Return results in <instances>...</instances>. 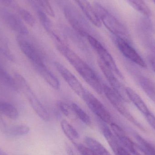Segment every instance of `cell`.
<instances>
[{"instance_id":"15","label":"cell","mask_w":155,"mask_h":155,"mask_svg":"<svg viewBox=\"0 0 155 155\" xmlns=\"http://www.w3.org/2000/svg\"><path fill=\"white\" fill-rule=\"evenodd\" d=\"M126 91L129 101H131L144 115L150 112L146 104L134 90L131 87H126Z\"/></svg>"},{"instance_id":"14","label":"cell","mask_w":155,"mask_h":155,"mask_svg":"<svg viewBox=\"0 0 155 155\" xmlns=\"http://www.w3.org/2000/svg\"><path fill=\"white\" fill-rule=\"evenodd\" d=\"M45 82L54 89L58 90L60 88V82L59 79L49 70L46 65L35 67Z\"/></svg>"},{"instance_id":"13","label":"cell","mask_w":155,"mask_h":155,"mask_svg":"<svg viewBox=\"0 0 155 155\" xmlns=\"http://www.w3.org/2000/svg\"><path fill=\"white\" fill-rule=\"evenodd\" d=\"M87 18L96 27H101L102 23L99 20L94 7L87 0H74Z\"/></svg>"},{"instance_id":"35","label":"cell","mask_w":155,"mask_h":155,"mask_svg":"<svg viewBox=\"0 0 155 155\" xmlns=\"http://www.w3.org/2000/svg\"><path fill=\"white\" fill-rule=\"evenodd\" d=\"M115 154V155H133L131 153H129L126 149H125L124 147H120L117 149Z\"/></svg>"},{"instance_id":"4","label":"cell","mask_w":155,"mask_h":155,"mask_svg":"<svg viewBox=\"0 0 155 155\" xmlns=\"http://www.w3.org/2000/svg\"><path fill=\"white\" fill-rule=\"evenodd\" d=\"M14 78L15 79L19 90L21 91L25 96L37 115L45 122L50 121V116L49 113L34 93L26 79L18 73H15Z\"/></svg>"},{"instance_id":"26","label":"cell","mask_w":155,"mask_h":155,"mask_svg":"<svg viewBox=\"0 0 155 155\" xmlns=\"http://www.w3.org/2000/svg\"><path fill=\"white\" fill-rule=\"evenodd\" d=\"M136 138L139 144L145 150L148 155H155V146L141 136L137 135Z\"/></svg>"},{"instance_id":"30","label":"cell","mask_w":155,"mask_h":155,"mask_svg":"<svg viewBox=\"0 0 155 155\" xmlns=\"http://www.w3.org/2000/svg\"><path fill=\"white\" fill-rule=\"evenodd\" d=\"M0 51L8 60L13 61L14 57L8 47V44L6 41L3 39H0Z\"/></svg>"},{"instance_id":"18","label":"cell","mask_w":155,"mask_h":155,"mask_svg":"<svg viewBox=\"0 0 155 155\" xmlns=\"http://www.w3.org/2000/svg\"><path fill=\"white\" fill-rule=\"evenodd\" d=\"M137 81L144 92L155 102V84L153 82L148 78L142 75L138 76Z\"/></svg>"},{"instance_id":"25","label":"cell","mask_w":155,"mask_h":155,"mask_svg":"<svg viewBox=\"0 0 155 155\" xmlns=\"http://www.w3.org/2000/svg\"><path fill=\"white\" fill-rule=\"evenodd\" d=\"M71 106L75 117L86 125L89 127L92 126V121L90 117L80 106L75 103H73Z\"/></svg>"},{"instance_id":"36","label":"cell","mask_w":155,"mask_h":155,"mask_svg":"<svg viewBox=\"0 0 155 155\" xmlns=\"http://www.w3.org/2000/svg\"><path fill=\"white\" fill-rule=\"evenodd\" d=\"M149 61L153 71L155 73V57L154 56H151L149 57Z\"/></svg>"},{"instance_id":"24","label":"cell","mask_w":155,"mask_h":155,"mask_svg":"<svg viewBox=\"0 0 155 155\" xmlns=\"http://www.w3.org/2000/svg\"><path fill=\"white\" fill-rule=\"evenodd\" d=\"M130 5L137 11L146 17L152 15L151 10L143 0H127Z\"/></svg>"},{"instance_id":"10","label":"cell","mask_w":155,"mask_h":155,"mask_svg":"<svg viewBox=\"0 0 155 155\" xmlns=\"http://www.w3.org/2000/svg\"><path fill=\"white\" fill-rule=\"evenodd\" d=\"M55 68L72 90L80 97H83L86 89L75 75L67 68L59 62L54 63Z\"/></svg>"},{"instance_id":"17","label":"cell","mask_w":155,"mask_h":155,"mask_svg":"<svg viewBox=\"0 0 155 155\" xmlns=\"http://www.w3.org/2000/svg\"><path fill=\"white\" fill-rule=\"evenodd\" d=\"M27 1L30 3L32 7L35 10L39 17V20L45 29L50 33L53 31L52 30V24L50 18L47 16L46 12L44 11L43 9L39 5V4L35 0H27Z\"/></svg>"},{"instance_id":"27","label":"cell","mask_w":155,"mask_h":155,"mask_svg":"<svg viewBox=\"0 0 155 155\" xmlns=\"http://www.w3.org/2000/svg\"><path fill=\"white\" fill-rule=\"evenodd\" d=\"M126 150L133 155H148L140 145L137 144L133 141Z\"/></svg>"},{"instance_id":"23","label":"cell","mask_w":155,"mask_h":155,"mask_svg":"<svg viewBox=\"0 0 155 155\" xmlns=\"http://www.w3.org/2000/svg\"><path fill=\"white\" fill-rule=\"evenodd\" d=\"M61 126L63 132L70 140L74 141L79 139L80 135L78 132L67 120H62Z\"/></svg>"},{"instance_id":"33","label":"cell","mask_w":155,"mask_h":155,"mask_svg":"<svg viewBox=\"0 0 155 155\" xmlns=\"http://www.w3.org/2000/svg\"><path fill=\"white\" fill-rule=\"evenodd\" d=\"M147 35H146V37H145V41L147 45L153 53V56L155 57V40L152 38L151 36H149V34Z\"/></svg>"},{"instance_id":"31","label":"cell","mask_w":155,"mask_h":155,"mask_svg":"<svg viewBox=\"0 0 155 155\" xmlns=\"http://www.w3.org/2000/svg\"><path fill=\"white\" fill-rule=\"evenodd\" d=\"M48 15L54 17V12L49 0H35Z\"/></svg>"},{"instance_id":"22","label":"cell","mask_w":155,"mask_h":155,"mask_svg":"<svg viewBox=\"0 0 155 155\" xmlns=\"http://www.w3.org/2000/svg\"><path fill=\"white\" fill-rule=\"evenodd\" d=\"M102 132L105 138L115 153L121 147L117 142V138L114 135V133L110 130V128L106 126H103Z\"/></svg>"},{"instance_id":"38","label":"cell","mask_w":155,"mask_h":155,"mask_svg":"<svg viewBox=\"0 0 155 155\" xmlns=\"http://www.w3.org/2000/svg\"><path fill=\"white\" fill-rule=\"evenodd\" d=\"M0 155H8L3 150H2L1 148H0Z\"/></svg>"},{"instance_id":"11","label":"cell","mask_w":155,"mask_h":155,"mask_svg":"<svg viewBox=\"0 0 155 155\" xmlns=\"http://www.w3.org/2000/svg\"><path fill=\"white\" fill-rule=\"evenodd\" d=\"M97 63L100 70L110 84L111 88L121 97L125 102H129V100L126 91V87H124V86L119 82L113 71L107 66L100 59L98 60Z\"/></svg>"},{"instance_id":"29","label":"cell","mask_w":155,"mask_h":155,"mask_svg":"<svg viewBox=\"0 0 155 155\" xmlns=\"http://www.w3.org/2000/svg\"><path fill=\"white\" fill-rule=\"evenodd\" d=\"M57 105H58V107L61 110V112L65 116L70 117H71L73 115L75 116L71 105H70L65 102L62 101H58Z\"/></svg>"},{"instance_id":"39","label":"cell","mask_w":155,"mask_h":155,"mask_svg":"<svg viewBox=\"0 0 155 155\" xmlns=\"http://www.w3.org/2000/svg\"><path fill=\"white\" fill-rule=\"evenodd\" d=\"M153 2L155 4V0H153Z\"/></svg>"},{"instance_id":"12","label":"cell","mask_w":155,"mask_h":155,"mask_svg":"<svg viewBox=\"0 0 155 155\" xmlns=\"http://www.w3.org/2000/svg\"><path fill=\"white\" fill-rule=\"evenodd\" d=\"M0 16L12 30L19 34L25 35L29 31L26 26L15 15L5 8H0Z\"/></svg>"},{"instance_id":"21","label":"cell","mask_w":155,"mask_h":155,"mask_svg":"<svg viewBox=\"0 0 155 155\" xmlns=\"http://www.w3.org/2000/svg\"><path fill=\"white\" fill-rule=\"evenodd\" d=\"M0 81L13 91H19L14 78L12 77L5 70L0 66Z\"/></svg>"},{"instance_id":"19","label":"cell","mask_w":155,"mask_h":155,"mask_svg":"<svg viewBox=\"0 0 155 155\" xmlns=\"http://www.w3.org/2000/svg\"><path fill=\"white\" fill-rule=\"evenodd\" d=\"M86 146L90 148L96 155H111L105 147L97 140L90 137L84 139Z\"/></svg>"},{"instance_id":"34","label":"cell","mask_w":155,"mask_h":155,"mask_svg":"<svg viewBox=\"0 0 155 155\" xmlns=\"http://www.w3.org/2000/svg\"><path fill=\"white\" fill-rule=\"evenodd\" d=\"M145 116L147 121L150 126L155 131V116L151 112H149Z\"/></svg>"},{"instance_id":"6","label":"cell","mask_w":155,"mask_h":155,"mask_svg":"<svg viewBox=\"0 0 155 155\" xmlns=\"http://www.w3.org/2000/svg\"><path fill=\"white\" fill-rule=\"evenodd\" d=\"M87 41L91 47L96 52L99 59L108 67L113 72L121 78H124V76L118 69L114 60L107 49L94 37L92 35L87 37Z\"/></svg>"},{"instance_id":"32","label":"cell","mask_w":155,"mask_h":155,"mask_svg":"<svg viewBox=\"0 0 155 155\" xmlns=\"http://www.w3.org/2000/svg\"><path fill=\"white\" fill-rule=\"evenodd\" d=\"M76 147L81 155H96L88 147L81 144H76Z\"/></svg>"},{"instance_id":"28","label":"cell","mask_w":155,"mask_h":155,"mask_svg":"<svg viewBox=\"0 0 155 155\" xmlns=\"http://www.w3.org/2000/svg\"><path fill=\"white\" fill-rule=\"evenodd\" d=\"M19 13L24 21L30 26H33L35 25V19L30 12L25 9L21 8L19 10Z\"/></svg>"},{"instance_id":"9","label":"cell","mask_w":155,"mask_h":155,"mask_svg":"<svg viewBox=\"0 0 155 155\" xmlns=\"http://www.w3.org/2000/svg\"><path fill=\"white\" fill-rule=\"evenodd\" d=\"M114 38L117 46L126 58L142 68H147L145 62L131 45V43L118 37L114 36Z\"/></svg>"},{"instance_id":"7","label":"cell","mask_w":155,"mask_h":155,"mask_svg":"<svg viewBox=\"0 0 155 155\" xmlns=\"http://www.w3.org/2000/svg\"><path fill=\"white\" fill-rule=\"evenodd\" d=\"M89 109L102 121L111 124L113 118L107 109L103 104L93 94L86 90L82 97Z\"/></svg>"},{"instance_id":"2","label":"cell","mask_w":155,"mask_h":155,"mask_svg":"<svg viewBox=\"0 0 155 155\" xmlns=\"http://www.w3.org/2000/svg\"><path fill=\"white\" fill-rule=\"evenodd\" d=\"M57 5L62 9L65 18L76 33L86 38L93 35L89 24L69 0H60Z\"/></svg>"},{"instance_id":"8","label":"cell","mask_w":155,"mask_h":155,"mask_svg":"<svg viewBox=\"0 0 155 155\" xmlns=\"http://www.w3.org/2000/svg\"><path fill=\"white\" fill-rule=\"evenodd\" d=\"M17 42L23 53L31 61L34 67L45 65L42 56L38 49L31 43L25 39L23 35H18Z\"/></svg>"},{"instance_id":"1","label":"cell","mask_w":155,"mask_h":155,"mask_svg":"<svg viewBox=\"0 0 155 155\" xmlns=\"http://www.w3.org/2000/svg\"><path fill=\"white\" fill-rule=\"evenodd\" d=\"M55 44L58 51L67 59L84 80L97 94H101L104 93V85L89 65L70 49L63 41Z\"/></svg>"},{"instance_id":"16","label":"cell","mask_w":155,"mask_h":155,"mask_svg":"<svg viewBox=\"0 0 155 155\" xmlns=\"http://www.w3.org/2000/svg\"><path fill=\"white\" fill-rule=\"evenodd\" d=\"M30 128L25 124L9 125L5 122L1 131L11 136H21L30 132Z\"/></svg>"},{"instance_id":"3","label":"cell","mask_w":155,"mask_h":155,"mask_svg":"<svg viewBox=\"0 0 155 155\" xmlns=\"http://www.w3.org/2000/svg\"><path fill=\"white\" fill-rule=\"evenodd\" d=\"M94 7L101 23H103L114 36L124 39L131 43L129 32L120 21L99 3L95 2Z\"/></svg>"},{"instance_id":"37","label":"cell","mask_w":155,"mask_h":155,"mask_svg":"<svg viewBox=\"0 0 155 155\" xmlns=\"http://www.w3.org/2000/svg\"><path fill=\"white\" fill-rule=\"evenodd\" d=\"M65 150L68 155H75L72 148L69 145H65Z\"/></svg>"},{"instance_id":"20","label":"cell","mask_w":155,"mask_h":155,"mask_svg":"<svg viewBox=\"0 0 155 155\" xmlns=\"http://www.w3.org/2000/svg\"><path fill=\"white\" fill-rule=\"evenodd\" d=\"M1 115L13 120H15L19 116L16 107L12 104L4 101H0V115Z\"/></svg>"},{"instance_id":"5","label":"cell","mask_w":155,"mask_h":155,"mask_svg":"<svg viewBox=\"0 0 155 155\" xmlns=\"http://www.w3.org/2000/svg\"><path fill=\"white\" fill-rule=\"evenodd\" d=\"M103 91L105 95L114 107L128 121L138 127L140 129L144 130L141 124L131 114L125 104V101L118 95L111 87L104 85Z\"/></svg>"}]
</instances>
